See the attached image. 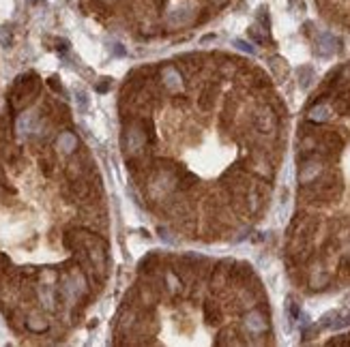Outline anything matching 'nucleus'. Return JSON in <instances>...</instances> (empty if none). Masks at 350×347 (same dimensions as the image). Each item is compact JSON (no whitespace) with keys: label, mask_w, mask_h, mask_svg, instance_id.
Segmentation results:
<instances>
[{"label":"nucleus","mask_w":350,"mask_h":347,"mask_svg":"<svg viewBox=\"0 0 350 347\" xmlns=\"http://www.w3.org/2000/svg\"><path fill=\"white\" fill-rule=\"evenodd\" d=\"M335 52H340V39H335L333 34L322 32L316 39V54L320 56H333Z\"/></svg>","instance_id":"1"},{"label":"nucleus","mask_w":350,"mask_h":347,"mask_svg":"<svg viewBox=\"0 0 350 347\" xmlns=\"http://www.w3.org/2000/svg\"><path fill=\"white\" fill-rule=\"evenodd\" d=\"M297 75H299V86H301V88H307L309 84H311V79H314V69H311V67H301V69L297 71Z\"/></svg>","instance_id":"5"},{"label":"nucleus","mask_w":350,"mask_h":347,"mask_svg":"<svg viewBox=\"0 0 350 347\" xmlns=\"http://www.w3.org/2000/svg\"><path fill=\"white\" fill-rule=\"evenodd\" d=\"M245 326H247L253 334H260V332L267 330V319H264L260 313H249V315L245 317Z\"/></svg>","instance_id":"3"},{"label":"nucleus","mask_w":350,"mask_h":347,"mask_svg":"<svg viewBox=\"0 0 350 347\" xmlns=\"http://www.w3.org/2000/svg\"><path fill=\"white\" fill-rule=\"evenodd\" d=\"M11 43H13V34H11V30L7 26L0 28V45L3 47H11Z\"/></svg>","instance_id":"10"},{"label":"nucleus","mask_w":350,"mask_h":347,"mask_svg":"<svg viewBox=\"0 0 350 347\" xmlns=\"http://www.w3.org/2000/svg\"><path fill=\"white\" fill-rule=\"evenodd\" d=\"M28 3H30V5H37V3H39V0H28Z\"/></svg>","instance_id":"14"},{"label":"nucleus","mask_w":350,"mask_h":347,"mask_svg":"<svg viewBox=\"0 0 350 347\" xmlns=\"http://www.w3.org/2000/svg\"><path fill=\"white\" fill-rule=\"evenodd\" d=\"M309 118H311V120H327V118H329V110H327L324 105L314 107L311 114H309Z\"/></svg>","instance_id":"7"},{"label":"nucleus","mask_w":350,"mask_h":347,"mask_svg":"<svg viewBox=\"0 0 350 347\" xmlns=\"http://www.w3.org/2000/svg\"><path fill=\"white\" fill-rule=\"evenodd\" d=\"M58 144L63 146V150H65V152H71V150L76 148V137H73V135H69V133H65L63 137H60V141H58Z\"/></svg>","instance_id":"9"},{"label":"nucleus","mask_w":350,"mask_h":347,"mask_svg":"<svg viewBox=\"0 0 350 347\" xmlns=\"http://www.w3.org/2000/svg\"><path fill=\"white\" fill-rule=\"evenodd\" d=\"M288 313H290V319H297V317H299V307H297L294 300L288 302Z\"/></svg>","instance_id":"13"},{"label":"nucleus","mask_w":350,"mask_h":347,"mask_svg":"<svg viewBox=\"0 0 350 347\" xmlns=\"http://www.w3.org/2000/svg\"><path fill=\"white\" fill-rule=\"evenodd\" d=\"M76 97H78V105H80V110H82V112H86V107H88V99H86V92H78Z\"/></svg>","instance_id":"12"},{"label":"nucleus","mask_w":350,"mask_h":347,"mask_svg":"<svg viewBox=\"0 0 350 347\" xmlns=\"http://www.w3.org/2000/svg\"><path fill=\"white\" fill-rule=\"evenodd\" d=\"M247 34H249V39H253L256 43H267V28H262L260 24H253V26H249L247 28Z\"/></svg>","instance_id":"4"},{"label":"nucleus","mask_w":350,"mask_h":347,"mask_svg":"<svg viewBox=\"0 0 350 347\" xmlns=\"http://www.w3.org/2000/svg\"><path fill=\"white\" fill-rule=\"evenodd\" d=\"M256 19H258V24H260L262 28H267V30H269V26H271V19H269V13H267V7H260V9H258Z\"/></svg>","instance_id":"8"},{"label":"nucleus","mask_w":350,"mask_h":347,"mask_svg":"<svg viewBox=\"0 0 350 347\" xmlns=\"http://www.w3.org/2000/svg\"><path fill=\"white\" fill-rule=\"evenodd\" d=\"M271 69H273V73H275V77H286L288 75V65L282 60L280 56H275V58H271Z\"/></svg>","instance_id":"6"},{"label":"nucleus","mask_w":350,"mask_h":347,"mask_svg":"<svg viewBox=\"0 0 350 347\" xmlns=\"http://www.w3.org/2000/svg\"><path fill=\"white\" fill-rule=\"evenodd\" d=\"M234 47H236V50H241V52H247V54H253V52H256V50H253V45L245 43L243 39H236V41H234Z\"/></svg>","instance_id":"11"},{"label":"nucleus","mask_w":350,"mask_h":347,"mask_svg":"<svg viewBox=\"0 0 350 347\" xmlns=\"http://www.w3.org/2000/svg\"><path fill=\"white\" fill-rule=\"evenodd\" d=\"M191 17V11H189V5L185 3H172L170 9H168V22L172 24V26H180V24H185L187 19Z\"/></svg>","instance_id":"2"}]
</instances>
